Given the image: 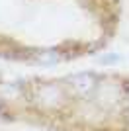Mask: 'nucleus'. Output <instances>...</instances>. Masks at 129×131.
<instances>
[{
	"instance_id": "1",
	"label": "nucleus",
	"mask_w": 129,
	"mask_h": 131,
	"mask_svg": "<svg viewBox=\"0 0 129 131\" xmlns=\"http://www.w3.org/2000/svg\"><path fill=\"white\" fill-rule=\"evenodd\" d=\"M31 98L39 108L55 110L64 102V92L57 84H37L31 92Z\"/></svg>"
},
{
	"instance_id": "3",
	"label": "nucleus",
	"mask_w": 129,
	"mask_h": 131,
	"mask_svg": "<svg viewBox=\"0 0 129 131\" xmlns=\"http://www.w3.org/2000/svg\"><path fill=\"white\" fill-rule=\"evenodd\" d=\"M127 104H129V92H127Z\"/></svg>"
},
{
	"instance_id": "2",
	"label": "nucleus",
	"mask_w": 129,
	"mask_h": 131,
	"mask_svg": "<svg viewBox=\"0 0 129 131\" xmlns=\"http://www.w3.org/2000/svg\"><path fill=\"white\" fill-rule=\"evenodd\" d=\"M69 82L72 90L80 96H86L88 92H92L96 88V77L94 74H74V77H70Z\"/></svg>"
}]
</instances>
